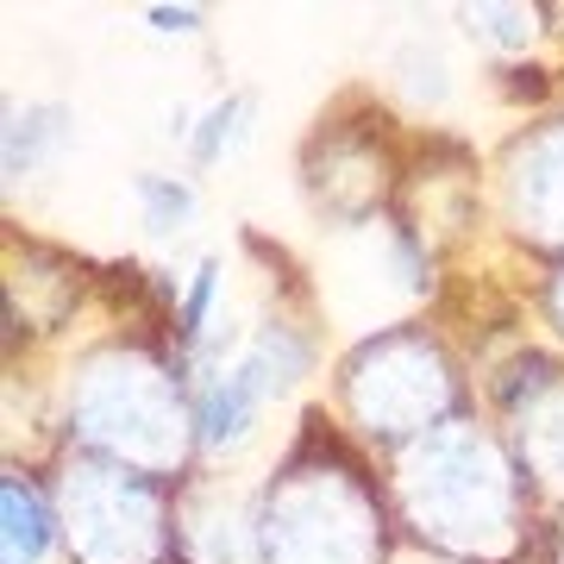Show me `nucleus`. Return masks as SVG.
Here are the masks:
<instances>
[{"label":"nucleus","instance_id":"obj_4","mask_svg":"<svg viewBox=\"0 0 564 564\" xmlns=\"http://www.w3.org/2000/svg\"><path fill=\"white\" fill-rule=\"evenodd\" d=\"M139 202H144L151 232H176V226L195 214V195H188L182 182H170V176H139Z\"/></svg>","mask_w":564,"mask_h":564},{"label":"nucleus","instance_id":"obj_5","mask_svg":"<svg viewBox=\"0 0 564 564\" xmlns=\"http://www.w3.org/2000/svg\"><path fill=\"white\" fill-rule=\"evenodd\" d=\"M245 107H251V101H245V95H232V101H220L214 113H207V132L195 139V163H214V158L226 151V144L239 139V120H245Z\"/></svg>","mask_w":564,"mask_h":564},{"label":"nucleus","instance_id":"obj_7","mask_svg":"<svg viewBox=\"0 0 564 564\" xmlns=\"http://www.w3.org/2000/svg\"><path fill=\"white\" fill-rule=\"evenodd\" d=\"M151 25H158V32H195V13H188V7H176V13H170V7H158V13H151Z\"/></svg>","mask_w":564,"mask_h":564},{"label":"nucleus","instance_id":"obj_3","mask_svg":"<svg viewBox=\"0 0 564 564\" xmlns=\"http://www.w3.org/2000/svg\"><path fill=\"white\" fill-rule=\"evenodd\" d=\"M63 107H25V113H13V126H7V176H25V170H39L44 151H57L63 144Z\"/></svg>","mask_w":564,"mask_h":564},{"label":"nucleus","instance_id":"obj_1","mask_svg":"<svg viewBox=\"0 0 564 564\" xmlns=\"http://www.w3.org/2000/svg\"><path fill=\"white\" fill-rule=\"evenodd\" d=\"M270 402L263 395V383L251 377V370H226V377H214L202 395V445H214V452H226V445H239L245 433H251V421H258V408Z\"/></svg>","mask_w":564,"mask_h":564},{"label":"nucleus","instance_id":"obj_2","mask_svg":"<svg viewBox=\"0 0 564 564\" xmlns=\"http://www.w3.org/2000/svg\"><path fill=\"white\" fill-rule=\"evenodd\" d=\"M0 508H7V564H44V552H51V514H44L39 489L7 477L0 484Z\"/></svg>","mask_w":564,"mask_h":564},{"label":"nucleus","instance_id":"obj_6","mask_svg":"<svg viewBox=\"0 0 564 564\" xmlns=\"http://www.w3.org/2000/svg\"><path fill=\"white\" fill-rule=\"evenodd\" d=\"M214 276H220V263H202V270H195V289H188V302H182V333H188V339H195V333H202V321H207Z\"/></svg>","mask_w":564,"mask_h":564}]
</instances>
